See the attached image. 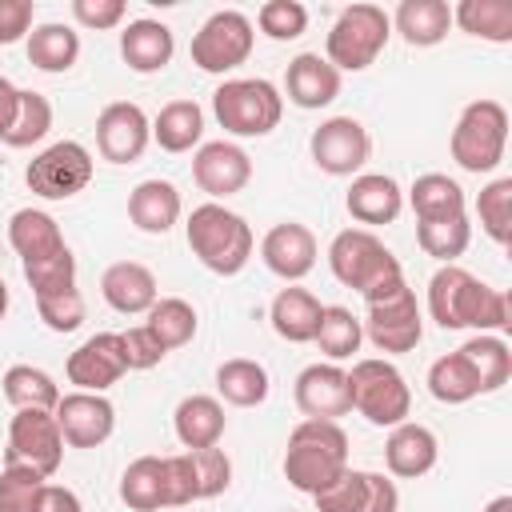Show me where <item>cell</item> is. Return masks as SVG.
<instances>
[{
	"mask_svg": "<svg viewBox=\"0 0 512 512\" xmlns=\"http://www.w3.org/2000/svg\"><path fill=\"white\" fill-rule=\"evenodd\" d=\"M172 428H176V440L192 452V448H212L220 444L224 428H228V416H224V404L216 396H184L172 412Z\"/></svg>",
	"mask_w": 512,
	"mask_h": 512,
	"instance_id": "obj_28",
	"label": "cell"
},
{
	"mask_svg": "<svg viewBox=\"0 0 512 512\" xmlns=\"http://www.w3.org/2000/svg\"><path fill=\"white\" fill-rule=\"evenodd\" d=\"M504 148H508V112L500 100H472L464 104L456 128H452V140H448V152L452 160L464 168V172H496L500 160H504Z\"/></svg>",
	"mask_w": 512,
	"mask_h": 512,
	"instance_id": "obj_8",
	"label": "cell"
},
{
	"mask_svg": "<svg viewBox=\"0 0 512 512\" xmlns=\"http://www.w3.org/2000/svg\"><path fill=\"white\" fill-rule=\"evenodd\" d=\"M152 140L164 152H192L204 140V108L196 100H168L152 120Z\"/></svg>",
	"mask_w": 512,
	"mask_h": 512,
	"instance_id": "obj_32",
	"label": "cell"
},
{
	"mask_svg": "<svg viewBox=\"0 0 512 512\" xmlns=\"http://www.w3.org/2000/svg\"><path fill=\"white\" fill-rule=\"evenodd\" d=\"M60 460H64V436L56 416L44 408H20L8 424L4 464H28L40 476H56Z\"/></svg>",
	"mask_w": 512,
	"mask_h": 512,
	"instance_id": "obj_12",
	"label": "cell"
},
{
	"mask_svg": "<svg viewBox=\"0 0 512 512\" xmlns=\"http://www.w3.org/2000/svg\"><path fill=\"white\" fill-rule=\"evenodd\" d=\"M8 244L16 248L20 264H24V260L52 256V252L68 248V244H64L60 224H56L44 208H20V212H12V220H8Z\"/></svg>",
	"mask_w": 512,
	"mask_h": 512,
	"instance_id": "obj_30",
	"label": "cell"
},
{
	"mask_svg": "<svg viewBox=\"0 0 512 512\" xmlns=\"http://www.w3.org/2000/svg\"><path fill=\"white\" fill-rule=\"evenodd\" d=\"M428 392L440 404H468V400L480 396V384H476L468 360L460 352H448V356L432 360V368H428Z\"/></svg>",
	"mask_w": 512,
	"mask_h": 512,
	"instance_id": "obj_42",
	"label": "cell"
},
{
	"mask_svg": "<svg viewBox=\"0 0 512 512\" xmlns=\"http://www.w3.org/2000/svg\"><path fill=\"white\" fill-rule=\"evenodd\" d=\"M364 304H368V320H360V324H364V340H372V348L400 356V352H412L420 344L424 316H420L416 292L408 288L404 272L372 284L364 292Z\"/></svg>",
	"mask_w": 512,
	"mask_h": 512,
	"instance_id": "obj_4",
	"label": "cell"
},
{
	"mask_svg": "<svg viewBox=\"0 0 512 512\" xmlns=\"http://www.w3.org/2000/svg\"><path fill=\"white\" fill-rule=\"evenodd\" d=\"M144 316H148L144 328L156 336V344H160L164 352L192 344V336H196V328H200L196 308H192L184 296H160Z\"/></svg>",
	"mask_w": 512,
	"mask_h": 512,
	"instance_id": "obj_37",
	"label": "cell"
},
{
	"mask_svg": "<svg viewBox=\"0 0 512 512\" xmlns=\"http://www.w3.org/2000/svg\"><path fill=\"white\" fill-rule=\"evenodd\" d=\"M260 260L272 276L296 284L316 268V236L300 220H280L260 240Z\"/></svg>",
	"mask_w": 512,
	"mask_h": 512,
	"instance_id": "obj_19",
	"label": "cell"
},
{
	"mask_svg": "<svg viewBox=\"0 0 512 512\" xmlns=\"http://www.w3.org/2000/svg\"><path fill=\"white\" fill-rule=\"evenodd\" d=\"M184 236H188L192 256L216 276L244 272V264L252 260V248H256V236H252L248 220L240 212L216 204V200L192 208V216L184 224Z\"/></svg>",
	"mask_w": 512,
	"mask_h": 512,
	"instance_id": "obj_3",
	"label": "cell"
},
{
	"mask_svg": "<svg viewBox=\"0 0 512 512\" xmlns=\"http://www.w3.org/2000/svg\"><path fill=\"white\" fill-rule=\"evenodd\" d=\"M416 244L424 248V256H432L440 264H456L472 244V224H468V216L416 220Z\"/></svg>",
	"mask_w": 512,
	"mask_h": 512,
	"instance_id": "obj_41",
	"label": "cell"
},
{
	"mask_svg": "<svg viewBox=\"0 0 512 512\" xmlns=\"http://www.w3.org/2000/svg\"><path fill=\"white\" fill-rule=\"evenodd\" d=\"M180 212H184V200L172 180H140L128 192V220L148 236H164L180 220Z\"/></svg>",
	"mask_w": 512,
	"mask_h": 512,
	"instance_id": "obj_26",
	"label": "cell"
},
{
	"mask_svg": "<svg viewBox=\"0 0 512 512\" xmlns=\"http://www.w3.org/2000/svg\"><path fill=\"white\" fill-rule=\"evenodd\" d=\"M408 204L416 212V220H448V216H468V200L464 188L444 176V172H424L412 180L408 188Z\"/></svg>",
	"mask_w": 512,
	"mask_h": 512,
	"instance_id": "obj_34",
	"label": "cell"
},
{
	"mask_svg": "<svg viewBox=\"0 0 512 512\" xmlns=\"http://www.w3.org/2000/svg\"><path fill=\"white\" fill-rule=\"evenodd\" d=\"M344 208H348V216H352L356 224H368V232H372L376 224H392V220L400 216V208H404V188H400L392 176H384V172H360V176H352V184H348Z\"/></svg>",
	"mask_w": 512,
	"mask_h": 512,
	"instance_id": "obj_24",
	"label": "cell"
},
{
	"mask_svg": "<svg viewBox=\"0 0 512 512\" xmlns=\"http://www.w3.org/2000/svg\"><path fill=\"white\" fill-rule=\"evenodd\" d=\"M348 404L376 428H396L412 412V392L404 372L384 356H364L348 372Z\"/></svg>",
	"mask_w": 512,
	"mask_h": 512,
	"instance_id": "obj_5",
	"label": "cell"
},
{
	"mask_svg": "<svg viewBox=\"0 0 512 512\" xmlns=\"http://www.w3.org/2000/svg\"><path fill=\"white\" fill-rule=\"evenodd\" d=\"M476 216H480V228L488 240H496V244L512 240V176H496L492 184L480 188Z\"/></svg>",
	"mask_w": 512,
	"mask_h": 512,
	"instance_id": "obj_43",
	"label": "cell"
},
{
	"mask_svg": "<svg viewBox=\"0 0 512 512\" xmlns=\"http://www.w3.org/2000/svg\"><path fill=\"white\" fill-rule=\"evenodd\" d=\"M36 312L44 320V328L52 332H76L88 316V304L80 296V288H68V292H56V296H40L36 300Z\"/></svg>",
	"mask_w": 512,
	"mask_h": 512,
	"instance_id": "obj_49",
	"label": "cell"
},
{
	"mask_svg": "<svg viewBox=\"0 0 512 512\" xmlns=\"http://www.w3.org/2000/svg\"><path fill=\"white\" fill-rule=\"evenodd\" d=\"M452 24H460L468 36H480L488 44L512 40V4L508 0H460L452 8Z\"/></svg>",
	"mask_w": 512,
	"mask_h": 512,
	"instance_id": "obj_40",
	"label": "cell"
},
{
	"mask_svg": "<svg viewBox=\"0 0 512 512\" xmlns=\"http://www.w3.org/2000/svg\"><path fill=\"white\" fill-rule=\"evenodd\" d=\"M440 460V440L428 424H416V420H404L388 432L384 440V464L392 476L400 480H416V476H428Z\"/></svg>",
	"mask_w": 512,
	"mask_h": 512,
	"instance_id": "obj_21",
	"label": "cell"
},
{
	"mask_svg": "<svg viewBox=\"0 0 512 512\" xmlns=\"http://www.w3.org/2000/svg\"><path fill=\"white\" fill-rule=\"evenodd\" d=\"M388 36H392V20L380 4H348L328 28L324 60L336 72H364L368 64H376Z\"/></svg>",
	"mask_w": 512,
	"mask_h": 512,
	"instance_id": "obj_7",
	"label": "cell"
},
{
	"mask_svg": "<svg viewBox=\"0 0 512 512\" xmlns=\"http://www.w3.org/2000/svg\"><path fill=\"white\" fill-rule=\"evenodd\" d=\"M124 372L128 364H124L120 332H96L64 360V376L68 384H76V392H108Z\"/></svg>",
	"mask_w": 512,
	"mask_h": 512,
	"instance_id": "obj_18",
	"label": "cell"
},
{
	"mask_svg": "<svg viewBox=\"0 0 512 512\" xmlns=\"http://www.w3.org/2000/svg\"><path fill=\"white\" fill-rule=\"evenodd\" d=\"M16 108H20V88H16L8 76H0V140H4V132L12 128Z\"/></svg>",
	"mask_w": 512,
	"mask_h": 512,
	"instance_id": "obj_55",
	"label": "cell"
},
{
	"mask_svg": "<svg viewBox=\"0 0 512 512\" xmlns=\"http://www.w3.org/2000/svg\"><path fill=\"white\" fill-rule=\"evenodd\" d=\"M308 152L328 176H360L372 156V136L356 116H328L320 128H312Z\"/></svg>",
	"mask_w": 512,
	"mask_h": 512,
	"instance_id": "obj_13",
	"label": "cell"
},
{
	"mask_svg": "<svg viewBox=\"0 0 512 512\" xmlns=\"http://www.w3.org/2000/svg\"><path fill=\"white\" fill-rule=\"evenodd\" d=\"M80 60V32L72 24L48 20L28 32V64L40 72H68Z\"/></svg>",
	"mask_w": 512,
	"mask_h": 512,
	"instance_id": "obj_33",
	"label": "cell"
},
{
	"mask_svg": "<svg viewBox=\"0 0 512 512\" xmlns=\"http://www.w3.org/2000/svg\"><path fill=\"white\" fill-rule=\"evenodd\" d=\"M152 140V120L132 100H112L96 116V148L112 164H136Z\"/></svg>",
	"mask_w": 512,
	"mask_h": 512,
	"instance_id": "obj_15",
	"label": "cell"
},
{
	"mask_svg": "<svg viewBox=\"0 0 512 512\" xmlns=\"http://www.w3.org/2000/svg\"><path fill=\"white\" fill-rule=\"evenodd\" d=\"M48 476H40L28 464H4L0 468V512H36L40 492Z\"/></svg>",
	"mask_w": 512,
	"mask_h": 512,
	"instance_id": "obj_46",
	"label": "cell"
},
{
	"mask_svg": "<svg viewBox=\"0 0 512 512\" xmlns=\"http://www.w3.org/2000/svg\"><path fill=\"white\" fill-rule=\"evenodd\" d=\"M344 472H348V432L336 420H300L288 432L284 476L296 492L316 496Z\"/></svg>",
	"mask_w": 512,
	"mask_h": 512,
	"instance_id": "obj_2",
	"label": "cell"
},
{
	"mask_svg": "<svg viewBox=\"0 0 512 512\" xmlns=\"http://www.w3.org/2000/svg\"><path fill=\"white\" fill-rule=\"evenodd\" d=\"M428 312L448 332L476 328V332H492L496 336V332L512 328L508 292L488 288L484 280H476L460 264H440L432 272V280H428Z\"/></svg>",
	"mask_w": 512,
	"mask_h": 512,
	"instance_id": "obj_1",
	"label": "cell"
},
{
	"mask_svg": "<svg viewBox=\"0 0 512 512\" xmlns=\"http://www.w3.org/2000/svg\"><path fill=\"white\" fill-rule=\"evenodd\" d=\"M24 280H28L36 300L76 288V256H72V248H60V252L40 256V260H24Z\"/></svg>",
	"mask_w": 512,
	"mask_h": 512,
	"instance_id": "obj_45",
	"label": "cell"
},
{
	"mask_svg": "<svg viewBox=\"0 0 512 512\" xmlns=\"http://www.w3.org/2000/svg\"><path fill=\"white\" fill-rule=\"evenodd\" d=\"M320 312H324V304H320L308 288H296V284L280 288V292L272 296V304H268L272 332H276L280 340H288V344H312L316 324H320Z\"/></svg>",
	"mask_w": 512,
	"mask_h": 512,
	"instance_id": "obj_27",
	"label": "cell"
},
{
	"mask_svg": "<svg viewBox=\"0 0 512 512\" xmlns=\"http://www.w3.org/2000/svg\"><path fill=\"white\" fill-rule=\"evenodd\" d=\"M192 180L200 184V192H208L216 204L244 192L252 180V156L232 144V140H208L196 148L192 156Z\"/></svg>",
	"mask_w": 512,
	"mask_h": 512,
	"instance_id": "obj_17",
	"label": "cell"
},
{
	"mask_svg": "<svg viewBox=\"0 0 512 512\" xmlns=\"http://www.w3.org/2000/svg\"><path fill=\"white\" fill-rule=\"evenodd\" d=\"M0 392H4V400L20 412V408H44V412H52L56 404H60V388H56V380L44 372V368H32V364H12L4 376H0Z\"/></svg>",
	"mask_w": 512,
	"mask_h": 512,
	"instance_id": "obj_39",
	"label": "cell"
},
{
	"mask_svg": "<svg viewBox=\"0 0 512 512\" xmlns=\"http://www.w3.org/2000/svg\"><path fill=\"white\" fill-rule=\"evenodd\" d=\"M216 392L224 404L232 408H256L268 400L272 392V380H268V368L260 360H248V356H232L216 368Z\"/></svg>",
	"mask_w": 512,
	"mask_h": 512,
	"instance_id": "obj_31",
	"label": "cell"
},
{
	"mask_svg": "<svg viewBox=\"0 0 512 512\" xmlns=\"http://www.w3.org/2000/svg\"><path fill=\"white\" fill-rule=\"evenodd\" d=\"M48 128H52V104H48V96L20 88V108H16L12 128L4 132V144L8 148H32V144H40L48 136Z\"/></svg>",
	"mask_w": 512,
	"mask_h": 512,
	"instance_id": "obj_44",
	"label": "cell"
},
{
	"mask_svg": "<svg viewBox=\"0 0 512 512\" xmlns=\"http://www.w3.org/2000/svg\"><path fill=\"white\" fill-rule=\"evenodd\" d=\"M252 44H256L252 20L236 8H220L192 36V64L208 76H224V72H236L252 56Z\"/></svg>",
	"mask_w": 512,
	"mask_h": 512,
	"instance_id": "obj_10",
	"label": "cell"
},
{
	"mask_svg": "<svg viewBox=\"0 0 512 512\" xmlns=\"http://www.w3.org/2000/svg\"><path fill=\"white\" fill-rule=\"evenodd\" d=\"M256 28L268 40H296L308 28V8L300 0H268L256 12Z\"/></svg>",
	"mask_w": 512,
	"mask_h": 512,
	"instance_id": "obj_47",
	"label": "cell"
},
{
	"mask_svg": "<svg viewBox=\"0 0 512 512\" xmlns=\"http://www.w3.org/2000/svg\"><path fill=\"white\" fill-rule=\"evenodd\" d=\"M388 20L404 36V44L436 48L452 28V4L448 0H400V8Z\"/></svg>",
	"mask_w": 512,
	"mask_h": 512,
	"instance_id": "obj_29",
	"label": "cell"
},
{
	"mask_svg": "<svg viewBox=\"0 0 512 512\" xmlns=\"http://www.w3.org/2000/svg\"><path fill=\"white\" fill-rule=\"evenodd\" d=\"M100 292H104L108 308L120 312V316H144L160 300L156 276L140 260H116V264H108L104 276H100Z\"/></svg>",
	"mask_w": 512,
	"mask_h": 512,
	"instance_id": "obj_23",
	"label": "cell"
},
{
	"mask_svg": "<svg viewBox=\"0 0 512 512\" xmlns=\"http://www.w3.org/2000/svg\"><path fill=\"white\" fill-rule=\"evenodd\" d=\"M164 460V492H168V508H184L192 500H200V484H196V468L188 452H172L160 456Z\"/></svg>",
	"mask_w": 512,
	"mask_h": 512,
	"instance_id": "obj_50",
	"label": "cell"
},
{
	"mask_svg": "<svg viewBox=\"0 0 512 512\" xmlns=\"http://www.w3.org/2000/svg\"><path fill=\"white\" fill-rule=\"evenodd\" d=\"M484 512H512V496L504 492V496H492L488 504H484Z\"/></svg>",
	"mask_w": 512,
	"mask_h": 512,
	"instance_id": "obj_56",
	"label": "cell"
},
{
	"mask_svg": "<svg viewBox=\"0 0 512 512\" xmlns=\"http://www.w3.org/2000/svg\"><path fill=\"white\" fill-rule=\"evenodd\" d=\"M312 344H316L332 364L352 360V356L360 352V344H364V324L352 316V308H344V304H324Z\"/></svg>",
	"mask_w": 512,
	"mask_h": 512,
	"instance_id": "obj_38",
	"label": "cell"
},
{
	"mask_svg": "<svg viewBox=\"0 0 512 512\" xmlns=\"http://www.w3.org/2000/svg\"><path fill=\"white\" fill-rule=\"evenodd\" d=\"M120 500L132 512H160L168 508L164 492V460L160 456H136L120 476Z\"/></svg>",
	"mask_w": 512,
	"mask_h": 512,
	"instance_id": "obj_36",
	"label": "cell"
},
{
	"mask_svg": "<svg viewBox=\"0 0 512 512\" xmlns=\"http://www.w3.org/2000/svg\"><path fill=\"white\" fill-rule=\"evenodd\" d=\"M4 312H8V284L0 280V320H4Z\"/></svg>",
	"mask_w": 512,
	"mask_h": 512,
	"instance_id": "obj_57",
	"label": "cell"
},
{
	"mask_svg": "<svg viewBox=\"0 0 512 512\" xmlns=\"http://www.w3.org/2000/svg\"><path fill=\"white\" fill-rule=\"evenodd\" d=\"M120 348H124V364H128V372H148V368H156V364L168 356L144 324L120 332Z\"/></svg>",
	"mask_w": 512,
	"mask_h": 512,
	"instance_id": "obj_51",
	"label": "cell"
},
{
	"mask_svg": "<svg viewBox=\"0 0 512 512\" xmlns=\"http://www.w3.org/2000/svg\"><path fill=\"white\" fill-rule=\"evenodd\" d=\"M128 16L124 0H72V20L92 32H108Z\"/></svg>",
	"mask_w": 512,
	"mask_h": 512,
	"instance_id": "obj_52",
	"label": "cell"
},
{
	"mask_svg": "<svg viewBox=\"0 0 512 512\" xmlns=\"http://www.w3.org/2000/svg\"><path fill=\"white\" fill-rule=\"evenodd\" d=\"M36 512H84V504H80V496H76L72 488H64V484H44Z\"/></svg>",
	"mask_w": 512,
	"mask_h": 512,
	"instance_id": "obj_54",
	"label": "cell"
},
{
	"mask_svg": "<svg viewBox=\"0 0 512 512\" xmlns=\"http://www.w3.org/2000/svg\"><path fill=\"white\" fill-rule=\"evenodd\" d=\"M212 112L228 136H268L284 116V96L264 76H232L212 92Z\"/></svg>",
	"mask_w": 512,
	"mask_h": 512,
	"instance_id": "obj_6",
	"label": "cell"
},
{
	"mask_svg": "<svg viewBox=\"0 0 512 512\" xmlns=\"http://www.w3.org/2000/svg\"><path fill=\"white\" fill-rule=\"evenodd\" d=\"M288 512H292V508H288Z\"/></svg>",
	"mask_w": 512,
	"mask_h": 512,
	"instance_id": "obj_58",
	"label": "cell"
},
{
	"mask_svg": "<svg viewBox=\"0 0 512 512\" xmlns=\"http://www.w3.org/2000/svg\"><path fill=\"white\" fill-rule=\"evenodd\" d=\"M456 352L468 360V368H472L480 392H496V388L508 384V376H512V348L504 344V336L476 332V336H468Z\"/></svg>",
	"mask_w": 512,
	"mask_h": 512,
	"instance_id": "obj_35",
	"label": "cell"
},
{
	"mask_svg": "<svg viewBox=\"0 0 512 512\" xmlns=\"http://www.w3.org/2000/svg\"><path fill=\"white\" fill-rule=\"evenodd\" d=\"M296 408L304 412V420H336L352 412L348 404V372L332 360L324 364H308L300 376H296Z\"/></svg>",
	"mask_w": 512,
	"mask_h": 512,
	"instance_id": "obj_20",
	"label": "cell"
},
{
	"mask_svg": "<svg viewBox=\"0 0 512 512\" xmlns=\"http://www.w3.org/2000/svg\"><path fill=\"white\" fill-rule=\"evenodd\" d=\"M68 448H100L116 432V408L104 392H68L52 408Z\"/></svg>",
	"mask_w": 512,
	"mask_h": 512,
	"instance_id": "obj_16",
	"label": "cell"
},
{
	"mask_svg": "<svg viewBox=\"0 0 512 512\" xmlns=\"http://www.w3.org/2000/svg\"><path fill=\"white\" fill-rule=\"evenodd\" d=\"M284 96H288L296 108H304V112L328 108V104L340 96V72H336L320 52H300V56L288 60Z\"/></svg>",
	"mask_w": 512,
	"mask_h": 512,
	"instance_id": "obj_22",
	"label": "cell"
},
{
	"mask_svg": "<svg viewBox=\"0 0 512 512\" xmlns=\"http://www.w3.org/2000/svg\"><path fill=\"white\" fill-rule=\"evenodd\" d=\"M312 500H316V512H400L396 480L368 468H348Z\"/></svg>",
	"mask_w": 512,
	"mask_h": 512,
	"instance_id": "obj_14",
	"label": "cell"
},
{
	"mask_svg": "<svg viewBox=\"0 0 512 512\" xmlns=\"http://www.w3.org/2000/svg\"><path fill=\"white\" fill-rule=\"evenodd\" d=\"M172 52H176V40H172V28L160 24V20H132L124 32H120V56L132 72L140 76H152V72H164L172 64Z\"/></svg>",
	"mask_w": 512,
	"mask_h": 512,
	"instance_id": "obj_25",
	"label": "cell"
},
{
	"mask_svg": "<svg viewBox=\"0 0 512 512\" xmlns=\"http://www.w3.org/2000/svg\"><path fill=\"white\" fill-rule=\"evenodd\" d=\"M36 4L32 0H0V44H16L32 32Z\"/></svg>",
	"mask_w": 512,
	"mask_h": 512,
	"instance_id": "obj_53",
	"label": "cell"
},
{
	"mask_svg": "<svg viewBox=\"0 0 512 512\" xmlns=\"http://www.w3.org/2000/svg\"><path fill=\"white\" fill-rule=\"evenodd\" d=\"M188 456H192V468H196L200 500H212V496L228 492V484H232V460H228V452H224L220 444H212V448H192Z\"/></svg>",
	"mask_w": 512,
	"mask_h": 512,
	"instance_id": "obj_48",
	"label": "cell"
},
{
	"mask_svg": "<svg viewBox=\"0 0 512 512\" xmlns=\"http://www.w3.org/2000/svg\"><path fill=\"white\" fill-rule=\"evenodd\" d=\"M328 268H332V276L344 288H356L360 296L372 284L404 272L400 260L384 248V240L376 232H368V228H344V232H336L332 244H328Z\"/></svg>",
	"mask_w": 512,
	"mask_h": 512,
	"instance_id": "obj_9",
	"label": "cell"
},
{
	"mask_svg": "<svg viewBox=\"0 0 512 512\" xmlns=\"http://www.w3.org/2000/svg\"><path fill=\"white\" fill-rule=\"evenodd\" d=\"M92 172H96L92 152L80 140H56L28 160L24 180L40 200H72L92 184Z\"/></svg>",
	"mask_w": 512,
	"mask_h": 512,
	"instance_id": "obj_11",
	"label": "cell"
}]
</instances>
